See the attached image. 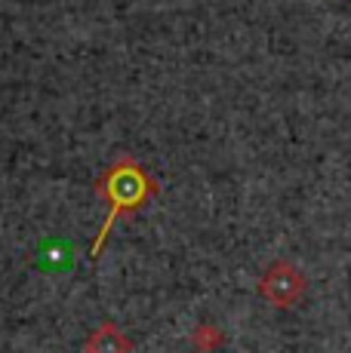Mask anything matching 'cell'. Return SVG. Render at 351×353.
Wrapping results in <instances>:
<instances>
[{
  "instance_id": "obj_1",
  "label": "cell",
  "mask_w": 351,
  "mask_h": 353,
  "mask_svg": "<svg viewBox=\"0 0 351 353\" xmlns=\"http://www.w3.org/2000/svg\"><path fill=\"white\" fill-rule=\"evenodd\" d=\"M145 191H148V179L142 172H136L133 166H117L114 169V172L108 175V181H105V194H108V200L114 203V212H111V219H108V225L114 221L117 209L136 206V203L145 200Z\"/></svg>"
},
{
  "instance_id": "obj_3",
  "label": "cell",
  "mask_w": 351,
  "mask_h": 353,
  "mask_svg": "<svg viewBox=\"0 0 351 353\" xmlns=\"http://www.w3.org/2000/svg\"><path fill=\"white\" fill-rule=\"evenodd\" d=\"M86 353H130V341H126L111 323H105L99 332H93L90 344H86Z\"/></svg>"
},
{
  "instance_id": "obj_2",
  "label": "cell",
  "mask_w": 351,
  "mask_h": 353,
  "mask_svg": "<svg viewBox=\"0 0 351 353\" xmlns=\"http://www.w3.org/2000/svg\"><path fill=\"white\" fill-rule=\"evenodd\" d=\"M302 289V280L296 270L290 268H274L272 274H265V280H262V292H265V298H272V304H290L296 295H299Z\"/></svg>"
}]
</instances>
